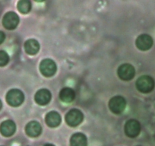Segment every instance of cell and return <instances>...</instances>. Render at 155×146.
I'll return each instance as SVG.
<instances>
[{"instance_id": "30bf717a", "label": "cell", "mask_w": 155, "mask_h": 146, "mask_svg": "<svg viewBox=\"0 0 155 146\" xmlns=\"http://www.w3.org/2000/svg\"><path fill=\"white\" fill-rule=\"evenodd\" d=\"M51 98L52 95L50 91L43 88L37 91V93L35 94V96H34V100L37 104L44 106L50 103Z\"/></svg>"}, {"instance_id": "8992f818", "label": "cell", "mask_w": 155, "mask_h": 146, "mask_svg": "<svg viewBox=\"0 0 155 146\" xmlns=\"http://www.w3.org/2000/svg\"><path fill=\"white\" fill-rule=\"evenodd\" d=\"M117 73L120 79L123 81H130L135 76V70L131 64L125 63L119 67Z\"/></svg>"}, {"instance_id": "7402d4cb", "label": "cell", "mask_w": 155, "mask_h": 146, "mask_svg": "<svg viewBox=\"0 0 155 146\" xmlns=\"http://www.w3.org/2000/svg\"><path fill=\"white\" fill-rule=\"evenodd\" d=\"M44 146H55L54 144H46Z\"/></svg>"}, {"instance_id": "5b68a950", "label": "cell", "mask_w": 155, "mask_h": 146, "mask_svg": "<svg viewBox=\"0 0 155 146\" xmlns=\"http://www.w3.org/2000/svg\"><path fill=\"white\" fill-rule=\"evenodd\" d=\"M57 70L56 64L53 59H45L40 64V71L45 77H51L55 75Z\"/></svg>"}, {"instance_id": "9a60e30c", "label": "cell", "mask_w": 155, "mask_h": 146, "mask_svg": "<svg viewBox=\"0 0 155 146\" xmlns=\"http://www.w3.org/2000/svg\"><path fill=\"white\" fill-rule=\"evenodd\" d=\"M59 98L64 103H71L75 98V93L70 88H64L59 92Z\"/></svg>"}, {"instance_id": "3957f363", "label": "cell", "mask_w": 155, "mask_h": 146, "mask_svg": "<svg viewBox=\"0 0 155 146\" xmlns=\"http://www.w3.org/2000/svg\"><path fill=\"white\" fill-rule=\"evenodd\" d=\"M65 119V122L68 126H71V127H76L82 123L84 115L79 110L72 109L67 113Z\"/></svg>"}, {"instance_id": "ac0fdd59", "label": "cell", "mask_w": 155, "mask_h": 146, "mask_svg": "<svg viewBox=\"0 0 155 146\" xmlns=\"http://www.w3.org/2000/svg\"><path fill=\"white\" fill-rule=\"evenodd\" d=\"M9 62V56L6 52L0 50V66H5Z\"/></svg>"}, {"instance_id": "ba28073f", "label": "cell", "mask_w": 155, "mask_h": 146, "mask_svg": "<svg viewBox=\"0 0 155 146\" xmlns=\"http://www.w3.org/2000/svg\"><path fill=\"white\" fill-rule=\"evenodd\" d=\"M19 24V16L14 12H8L4 15L2 25L8 30H14Z\"/></svg>"}, {"instance_id": "277c9868", "label": "cell", "mask_w": 155, "mask_h": 146, "mask_svg": "<svg viewBox=\"0 0 155 146\" xmlns=\"http://www.w3.org/2000/svg\"><path fill=\"white\" fill-rule=\"evenodd\" d=\"M126 107V101L121 96H115L109 101V108L112 113L120 114L124 111Z\"/></svg>"}, {"instance_id": "52a82bcc", "label": "cell", "mask_w": 155, "mask_h": 146, "mask_svg": "<svg viewBox=\"0 0 155 146\" xmlns=\"http://www.w3.org/2000/svg\"><path fill=\"white\" fill-rule=\"evenodd\" d=\"M141 132V125L136 120H129L125 124V133L129 138H135Z\"/></svg>"}, {"instance_id": "5bb4252c", "label": "cell", "mask_w": 155, "mask_h": 146, "mask_svg": "<svg viewBox=\"0 0 155 146\" xmlns=\"http://www.w3.org/2000/svg\"><path fill=\"white\" fill-rule=\"evenodd\" d=\"M70 146H87V137L81 132L74 133L70 139Z\"/></svg>"}, {"instance_id": "e0dca14e", "label": "cell", "mask_w": 155, "mask_h": 146, "mask_svg": "<svg viewBox=\"0 0 155 146\" xmlns=\"http://www.w3.org/2000/svg\"><path fill=\"white\" fill-rule=\"evenodd\" d=\"M31 2L30 0H19L17 4V8L21 14H28L31 10Z\"/></svg>"}, {"instance_id": "4fadbf2b", "label": "cell", "mask_w": 155, "mask_h": 146, "mask_svg": "<svg viewBox=\"0 0 155 146\" xmlns=\"http://www.w3.org/2000/svg\"><path fill=\"white\" fill-rule=\"evenodd\" d=\"M45 120L47 126L51 128H56L60 125L62 119L59 113L56 111H50L46 116Z\"/></svg>"}, {"instance_id": "ffe728a7", "label": "cell", "mask_w": 155, "mask_h": 146, "mask_svg": "<svg viewBox=\"0 0 155 146\" xmlns=\"http://www.w3.org/2000/svg\"><path fill=\"white\" fill-rule=\"evenodd\" d=\"M34 1H36V2H44L45 0H34Z\"/></svg>"}, {"instance_id": "6da1fadb", "label": "cell", "mask_w": 155, "mask_h": 146, "mask_svg": "<svg viewBox=\"0 0 155 146\" xmlns=\"http://www.w3.org/2000/svg\"><path fill=\"white\" fill-rule=\"evenodd\" d=\"M155 87V82L153 78L149 75H142L136 81V88L138 91L144 94L151 92Z\"/></svg>"}, {"instance_id": "9c48e42d", "label": "cell", "mask_w": 155, "mask_h": 146, "mask_svg": "<svg viewBox=\"0 0 155 146\" xmlns=\"http://www.w3.org/2000/svg\"><path fill=\"white\" fill-rule=\"evenodd\" d=\"M153 39L148 34H141L138 36V38L135 41L136 47L142 51H146V50H150L153 46Z\"/></svg>"}, {"instance_id": "44dd1931", "label": "cell", "mask_w": 155, "mask_h": 146, "mask_svg": "<svg viewBox=\"0 0 155 146\" xmlns=\"http://www.w3.org/2000/svg\"><path fill=\"white\" fill-rule=\"evenodd\" d=\"M2 101H1V100H0V110L2 109Z\"/></svg>"}, {"instance_id": "8fae6325", "label": "cell", "mask_w": 155, "mask_h": 146, "mask_svg": "<svg viewBox=\"0 0 155 146\" xmlns=\"http://www.w3.org/2000/svg\"><path fill=\"white\" fill-rule=\"evenodd\" d=\"M15 131L16 125L12 120H5L0 125V132L3 136H12L14 135Z\"/></svg>"}, {"instance_id": "d6986e66", "label": "cell", "mask_w": 155, "mask_h": 146, "mask_svg": "<svg viewBox=\"0 0 155 146\" xmlns=\"http://www.w3.org/2000/svg\"><path fill=\"white\" fill-rule=\"evenodd\" d=\"M5 39V34L2 31H0V44H2Z\"/></svg>"}, {"instance_id": "7a4b0ae2", "label": "cell", "mask_w": 155, "mask_h": 146, "mask_svg": "<svg viewBox=\"0 0 155 146\" xmlns=\"http://www.w3.org/2000/svg\"><path fill=\"white\" fill-rule=\"evenodd\" d=\"M25 101V95L19 89H12L7 93L6 101L12 107H19Z\"/></svg>"}, {"instance_id": "2e32d148", "label": "cell", "mask_w": 155, "mask_h": 146, "mask_svg": "<svg viewBox=\"0 0 155 146\" xmlns=\"http://www.w3.org/2000/svg\"><path fill=\"white\" fill-rule=\"evenodd\" d=\"M25 50L28 54L35 55L39 52L40 44H39L38 41L35 39L28 40L25 43Z\"/></svg>"}, {"instance_id": "7c38bea8", "label": "cell", "mask_w": 155, "mask_h": 146, "mask_svg": "<svg viewBox=\"0 0 155 146\" xmlns=\"http://www.w3.org/2000/svg\"><path fill=\"white\" fill-rule=\"evenodd\" d=\"M25 132L28 136L36 138L41 134L42 127L38 122L31 121L27 124L26 127H25Z\"/></svg>"}]
</instances>
